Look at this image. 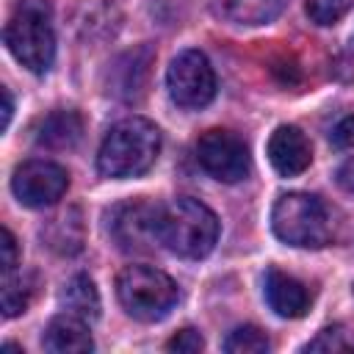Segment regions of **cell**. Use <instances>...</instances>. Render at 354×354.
I'll return each mask as SVG.
<instances>
[{
	"label": "cell",
	"mask_w": 354,
	"mask_h": 354,
	"mask_svg": "<svg viewBox=\"0 0 354 354\" xmlns=\"http://www.w3.org/2000/svg\"><path fill=\"white\" fill-rule=\"evenodd\" d=\"M160 155V130L144 116L116 122L100 144L97 169L102 177L127 180L152 169Z\"/></svg>",
	"instance_id": "6da1fadb"
},
{
	"label": "cell",
	"mask_w": 354,
	"mask_h": 354,
	"mask_svg": "<svg viewBox=\"0 0 354 354\" xmlns=\"http://www.w3.org/2000/svg\"><path fill=\"white\" fill-rule=\"evenodd\" d=\"M158 238L160 246L177 257L202 260L218 241V218L205 202L194 196H177L169 205H160Z\"/></svg>",
	"instance_id": "7a4b0ae2"
},
{
	"label": "cell",
	"mask_w": 354,
	"mask_h": 354,
	"mask_svg": "<svg viewBox=\"0 0 354 354\" xmlns=\"http://www.w3.org/2000/svg\"><path fill=\"white\" fill-rule=\"evenodd\" d=\"M6 47L30 72L44 75L55 58L53 8L47 0H19L6 22Z\"/></svg>",
	"instance_id": "3957f363"
},
{
	"label": "cell",
	"mask_w": 354,
	"mask_h": 354,
	"mask_svg": "<svg viewBox=\"0 0 354 354\" xmlns=\"http://www.w3.org/2000/svg\"><path fill=\"white\" fill-rule=\"evenodd\" d=\"M271 230L282 243L299 249H321L332 238V221L326 205L304 191L282 194L274 202Z\"/></svg>",
	"instance_id": "277c9868"
},
{
	"label": "cell",
	"mask_w": 354,
	"mask_h": 354,
	"mask_svg": "<svg viewBox=\"0 0 354 354\" xmlns=\"http://www.w3.org/2000/svg\"><path fill=\"white\" fill-rule=\"evenodd\" d=\"M116 296L127 315L152 324L169 315L177 301V282L155 266H124L116 277Z\"/></svg>",
	"instance_id": "5b68a950"
},
{
	"label": "cell",
	"mask_w": 354,
	"mask_h": 354,
	"mask_svg": "<svg viewBox=\"0 0 354 354\" xmlns=\"http://www.w3.org/2000/svg\"><path fill=\"white\" fill-rule=\"evenodd\" d=\"M169 97L188 111L205 108L216 97V72L202 50H183L166 69Z\"/></svg>",
	"instance_id": "8992f818"
},
{
	"label": "cell",
	"mask_w": 354,
	"mask_h": 354,
	"mask_svg": "<svg viewBox=\"0 0 354 354\" xmlns=\"http://www.w3.org/2000/svg\"><path fill=\"white\" fill-rule=\"evenodd\" d=\"M158 218H160V205H152L149 199H127L111 207L108 232L122 252L147 254L155 249V243H160Z\"/></svg>",
	"instance_id": "52a82bcc"
},
{
	"label": "cell",
	"mask_w": 354,
	"mask_h": 354,
	"mask_svg": "<svg viewBox=\"0 0 354 354\" xmlns=\"http://www.w3.org/2000/svg\"><path fill=\"white\" fill-rule=\"evenodd\" d=\"M199 166L218 183H241L249 174V149L241 136L213 127L196 141Z\"/></svg>",
	"instance_id": "ba28073f"
},
{
	"label": "cell",
	"mask_w": 354,
	"mask_h": 354,
	"mask_svg": "<svg viewBox=\"0 0 354 354\" xmlns=\"http://www.w3.org/2000/svg\"><path fill=\"white\" fill-rule=\"evenodd\" d=\"M69 188V171L53 160H25L11 174V191L25 207H50Z\"/></svg>",
	"instance_id": "9c48e42d"
},
{
	"label": "cell",
	"mask_w": 354,
	"mask_h": 354,
	"mask_svg": "<svg viewBox=\"0 0 354 354\" xmlns=\"http://www.w3.org/2000/svg\"><path fill=\"white\" fill-rule=\"evenodd\" d=\"M155 61V50L149 44H141L136 50L122 53L111 69H108V91L119 100L136 102L147 94L149 86V69Z\"/></svg>",
	"instance_id": "30bf717a"
},
{
	"label": "cell",
	"mask_w": 354,
	"mask_h": 354,
	"mask_svg": "<svg viewBox=\"0 0 354 354\" xmlns=\"http://www.w3.org/2000/svg\"><path fill=\"white\" fill-rule=\"evenodd\" d=\"M266 152H268L271 166L282 177H299L313 160V147H310L307 136L293 124H279L271 133Z\"/></svg>",
	"instance_id": "8fae6325"
},
{
	"label": "cell",
	"mask_w": 354,
	"mask_h": 354,
	"mask_svg": "<svg viewBox=\"0 0 354 354\" xmlns=\"http://www.w3.org/2000/svg\"><path fill=\"white\" fill-rule=\"evenodd\" d=\"M266 301L279 318H301L310 310V290L296 277L268 268L266 271Z\"/></svg>",
	"instance_id": "7c38bea8"
},
{
	"label": "cell",
	"mask_w": 354,
	"mask_h": 354,
	"mask_svg": "<svg viewBox=\"0 0 354 354\" xmlns=\"http://www.w3.org/2000/svg\"><path fill=\"white\" fill-rule=\"evenodd\" d=\"M41 346L47 351H55V354H88L94 348L88 321L64 310L61 315L50 318L44 337H41Z\"/></svg>",
	"instance_id": "4fadbf2b"
},
{
	"label": "cell",
	"mask_w": 354,
	"mask_h": 354,
	"mask_svg": "<svg viewBox=\"0 0 354 354\" xmlns=\"http://www.w3.org/2000/svg\"><path fill=\"white\" fill-rule=\"evenodd\" d=\"M207 6L210 14L221 22L254 28L274 22L285 11L288 0H207Z\"/></svg>",
	"instance_id": "5bb4252c"
},
{
	"label": "cell",
	"mask_w": 354,
	"mask_h": 354,
	"mask_svg": "<svg viewBox=\"0 0 354 354\" xmlns=\"http://www.w3.org/2000/svg\"><path fill=\"white\" fill-rule=\"evenodd\" d=\"M83 138V119L77 111H53L39 119L33 141L44 149H72Z\"/></svg>",
	"instance_id": "9a60e30c"
},
{
	"label": "cell",
	"mask_w": 354,
	"mask_h": 354,
	"mask_svg": "<svg viewBox=\"0 0 354 354\" xmlns=\"http://www.w3.org/2000/svg\"><path fill=\"white\" fill-rule=\"evenodd\" d=\"M58 301H61V307L66 313H75V315H80L86 321H97L100 318V293H97V285H94V279L88 274H75L64 285Z\"/></svg>",
	"instance_id": "2e32d148"
},
{
	"label": "cell",
	"mask_w": 354,
	"mask_h": 354,
	"mask_svg": "<svg viewBox=\"0 0 354 354\" xmlns=\"http://www.w3.org/2000/svg\"><path fill=\"white\" fill-rule=\"evenodd\" d=\"M47 238V246L61 252V254H75L83 249V224H80V213L77 210H66L58 218L50 221L47 232H41Z\"/></svg>",
	"instance_id": "e0dca14e"
},
{
	"label": "cell",
	"mask_w": 354,
	"mask_h": 354,
	"mask_svg": "<svg viewBox=\"0 0 354 354\" xmlns=\"http://www.w3.org/2000/svg\"><path fill=\"white\" fill-rule=\"evenodd\" d=\"M268 348H271L268 335L260 326H252V324L235 326L224 340L227 354H266Z\"/></svg>",
	"instance_id": "ac0fdd59"
},
{
	"label": "cell",
	"mask_w": 354,
	"mask_h": 354,
	"mask_svg": "<svg viewBox=\"0 0 354 354\" xmlns=\"http://www.w3.org/2000/svg\"><path fill=\"white\" fill-rule=\"evenodd\" d=\"M304 351H329V354H340V351H354V329L348 326H326L321 329L307 346Z\"/></svg>",
	"instance_id": "d6986e66"
},
{
	"label": "cell",
	"mask_w": 354,
	"mask_h": 354,
	"mask_svg": "<svg viewBox=\"0 0 354 354\" xmlns=\"http://www.w3.org/2000/svg\"><path fill=\"white\" fill-rule=\"evenodd\" d=\"M28 301H30V288L22 282V277H17L14 271L3 274V315L14 318V315L25 313Z\"/></svg>",
	"instance_id": "ffe728a7"
},
{
	"label": "cell",
	"mask_w": 354,
	"mask_h": 354,
	"mask_svg": "<svg viewBox=\"0 0 354 354\" xmlns=\"http://www.w3.org/2000/svg\"><path fill=\"white\" fill-rule=\"evenodd\" d=\"M351 6H354V0H307L304 3L307 17L315 25H335V22H340L348 14Z\"/></svg>",
	"instance_id": "44dd1931"
},
{
	"label": "cell",
	"mask_w": 354,
	"mask_h": 354,
	"mask_svg": "<svg viewBox=\"0 0 354 354\" xmlns=\"http://www.w3.org/2000/svg\"><path fill=\"white\" fill-rule=\"evenodd\" d=\"M166 348H169V351H177V354H196V351L205 348V337H202L196 329L185 326V329H180V332L166 343Z\"/></svg>",
	"instance_id": "7402d4cb"
},
{
	"label": "cell",
	"mask_w": 354,
	"mask_h": 354,
	"mask_svg": "<svg viewBox=\"0 0 354 354\" xmlns=\"http://www.w3.org/2000/svg\"><path fill=\"white\" fill-rule=\"evenodd\" d=\"M0 252H3V260H0V266H3V274H11V271H17V260H19V252H17V241H14V235H11V230H6L3 227V232H0Z\"/></svg>",
	"instance_id": "603a6c76"
},
{
	"label": "cell",
	"mask_w": 354,
	"mask_h": 354,
	"mask_svg": "<svg viewBox=\"0 0 354 354\" xmlns=\"http://www.w3.org/2000/svg\"><path fill=\"white\" fill-rule=\"evenodd\" d=\"M332 144H335V147H343V149L354 147V116H346V119H340V122L335 124V130H332Z\"/></svg>",
	"instance_id": "cb8c5ba5"
},
{
	"label": "cell",
	"mask_w": 354,
	"mask_h": 354,
	"mask_svg": "<svg viewBox=\"0 0 354 354\" xmlns=\"http://www.w3.org/2000/svg\"><path fill=\"white\" fill-rule=\"evenodd\" d=\"M335 180H337V185H340L343 191L354 194V158H348V160H343V163H340V169H337Z\"/></svg>",
	"instance_id": "d4e9b609"
},
{
	"label": "cell",
	"mask_w": 354,
	"mask_h": 354,
	"mask_svg": "<svg viewBox=\"0 0 354 354\" xmlns=\"http://www.w3.org/2000/svg\"><path fill=\"white\" fill-rule=\"evenodd\" d=\"M11 113H14V102H11V91L3 88V130H8V122H11Z\"/></svg>",
	"instance_id": "484cf974"
}]
</instances>
